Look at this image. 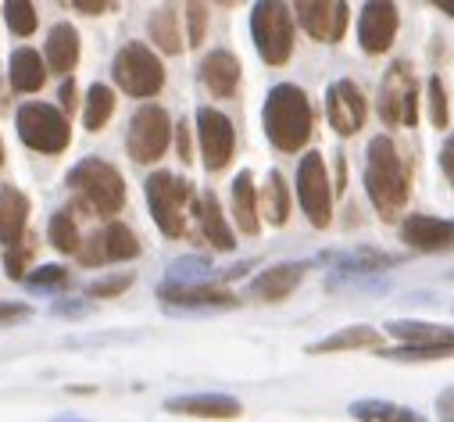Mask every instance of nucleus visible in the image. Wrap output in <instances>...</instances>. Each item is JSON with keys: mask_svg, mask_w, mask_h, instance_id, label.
Masks as SVG:
<instances>
[{"mask_svg": "<svg viewBox=\"0 0 454 422\" xmlns=\"http://www.w3.org/2000/svg\"><path fill=\"white\" fill-rule=\"evenodd\" d=\"M365 193L383 223H397L411 200V161L394 144V137L380 133L365 147V172H362Z\"/></svg>", "mask_w": 454, "mask_h": 422, "instance_id": "f257e3e1", "label": "nucleus"}, {"mask_svg": "<svg viewBox=\"0 0 454 422\" xmlns=\"http://www.w3.org/2000/svg\"><path fill=\"white\" fill-rule=\"evenodd\" d=\"M262 126H265V137L276 151H283V154L304 151L311 140V129H315V108H311L308 93L297 82L272 86L265 97Z\"/></svg>", "mask_w": 454, "mask_h": 422, "instance_id": "f03ea898", "label": "nucleus"}, {"mask_svg": "<svg viewBox=\"0 0 454 422\" xmlns=\"http://www.w3.org/2000/svg\"><path fill=\"white\" fill-rule=\"evenodd\" d=\"M65 183L75 193V207H82L86 215H100L115 223V215L126 207V179L104 158H82Z\"/></svg>", "mask_w": 454, "mask_h": 422, "instance_id": "7ed1b4c3", "label": "nucleus"}, {"mask_svg": "<svg viewBox=\"0 0 454 422\" xmlns=\"http://www.w3.org/2000/svg\"><path fill=\"white\" fill-rule=\"evenodd\" d=\"M144 193H147V207H151V219L154 226L161 230V237L168 240H179L186 233V207L193 204V183L172 176V172H154L147 176L144 183Z\"/></svg>", "mask_w": 454, "mask_h": 422, "instance_id": "20e7f679", "label": "nucleus"}, {"mask_svg": "<svg viewBox=\"0 0 454 422\" xmlns=\"http://www.w3.org/2000/svg\"><path fill=\"white\" fill-rule=\"evenodd\" d=\"M251 40L262 54L265 65L279 68L294 58V43H297V26L286 4L279 0H258L251 12Z\"/></svg>", "mask_w": 454, "mask_h": 422, "instance_id": "39448f33", "label": "nucleus"}, {"mask_svg": "<svg viewBox=\"0 0 454 422\" xmlns=\"http://www.w3.org/2000/svg\"><path fill=\"white\" fill-rule=\"evenodd\" d=\"M111 75H115V86L126 97H137V100H151L165 90V65L140 40H129L119 47L115 61H111Z\"/></svg>", "mask_w": 454, "mask_h": 422, "instance_id": "423d86ee", "label": "nucleus"}, {"mask_svg": "<svg viewBox=\"0 0 454 422\" xmlns=\"http://www.w3.org/2000/svg\"><path fill=\"white\" fill-rule=\"evenodd\" d=\"M380 119L387 129H415L419 122V79L411 61L397 58L380 82Z\"/></svg>", "mask_w": 454, "mask_h": 422, "instance_id": "0eeeda50", "label": "nucleus"}, {"mask_svg": "<svg viewBox=\"0 0 454 422\" xmlns=\"http://www.w3.org/2000/svg\"><path fill=\"white\" fill-rule=\"evenodd\" d=\"M15 129H19V140L40 154H65L72 144V122L54 104H43V100L22 104L15 112Z\"/></svg>", "mask_w": 454, "mask_h": 422, "instance_id": "6e6552de", "label": "nucleus"}, {"mask_svg": "<svg viewBox=\"0 0 454 422\" xmlns=\"http://www.w3.org/2000/svg\"><path fill=\"white\" fill-rule=\"evenodd\" d=\"M172 144V115L161 104H144L133 112L129 129H126V151L137 165H151L158 158H165Z\"/></svg>", "mask_w": 454, "mask_h": 422, "instance_id": "1a4fd4ad", "label": "nucleus"}, {"mask_svg": "<svg viewBox=\"0 0 454 422\" xmlns=\"http://www.w3.org/2000/svg\"><path fill=\"white\" fill-rule=\"evenodd\" d=\"M297 200H301V211L308 215V223L315 230L333 226V183H329L325 154L308 151L301 158V165H297Z\"/></svg>", "mask_w": 454, "mask_h": 422, "instance_id": "9d476101", "label": "nucleus"}, {"mask_svg": "<svg viewBox=\"0 0 454 422\" xmlns=\"http://www.w3.org/2000/svg\"><path fill=\"white\" fill-rule=\"evenodd\" d=\"M290 15L294 26L301 22L304 33L318 43H340L351 29V8L344 0H297Z\"/></svg>", "mask_w": 454, "mask_h": 422, "instance_id": "9b49d317", "label": "nucleus"}, {"mask_svg": "<svg viewBox=\"0 0 454 422\" xmlns=\"http://www.w3.org/2000/svg\"><path fill=\"white\" fill-rule=\"evenodd\" d=\"M197 147L207 172H222L237 154V129L233 119L218 108H197Z\"/></svg>", "mask_w": 454, "mask_h": 422, "instance_id": "f8f14e48", "label": "nucleus"}, {"mask_svg": "<svg viewBox=\"0 0 454 422\" xmlns=\"http://www.w3.org/2000/svg\"><path fill=\"white\" fill-rule=\"evenodd\" d=\"M325 119L336 129V137H358L369 119V100L355 79H336L325 90Z\"/></svg>", "mask_w": 454, "mask_h": 422, "instance_id": "ddd939ff", "label": "nucleus"}, {"mask_svg": "<svg viewBox=\"0 0 454 422\" xmlns=\"http://www.w3.org/2000/svg\"><path fill=\"white\" fill-rule=\"evenodd\" d=\"M397 29H401V15H397V4H383V0H369L358 15V43L369 58H380L394 47L397 40Z\"/></svg>", "mask_w": 454, "mask_h": 422, "instance_id": "4468645a", "label": "nucleus"}, {"mask_svg": "<svg viewBox=\"0 0 454 422\" xmlns=\"http://www.w3.org/2000/svg\"><path fill=\"white\" fill-rule=\"evenodd\" d=\"M158 297L165 301V308H237L240 297L233 290H225L222 283H161Z\"/></svg>", "mask_w": 454, "mask_h": 422, "instance_id": "2eb2a0df", "label": "nucleus"}, {"mask_svg": "<svg viewBox=\"0 0 454 422\" xmlns=\"http://www.w3.org/2000/svg\"><path fill=\"white\" fill-rule=\"evenodd\" d=\"M165 411L186 415V418H215V422H230L244 415V404L230 394H179L165 401Z\"/></svg>", "mask_w": 454, "mask_h": 422, "instance_id": "dca6fc26", "label": "nucleus"}, {"mask_svg": "<svg viewBox=\"0 0 454 422\" xmlns=\"http://www.w3.org/2000/svg\"><path fill=\"white\" fill-rule=\"evenodd\" d=\"M308 269H311V262H279V265H269L265 272L254 276L251 297L262 301V304H279V301H286L304 283Z\"/></svg>", "mask_w": 454, "mask_h": 422, "instance_id": "f3484780", "label": "nucleus"}, {"mask_svg": "<svg viewBox=\"0 0 454 422\" xmlns=\"http://www.w3.org/2000/svg\"><path fill=\"white\" fill-rule=\"evenodd\" d=\"M240 75H244L240 58H237L233 51H225V47H215V51L204 54V61H200V82H204V90H207L211 97H218V100L237 97Z\"/></svg>", "mask_w": 454, "mask_h": 422, "instance_id": "a211bd4d", "label": "nucleus"}, {"mask_svg": "<svg viewBox=\"0 0 454 422\" xmlns=\"http://www.w3.org/2000/svg\"><path fill=\"white\" fill-rule=\"evenodd\" d=\"M401 240L415 251H426V254H436V251H450V240H454V223L450 219H436V215H404L401 223Z\"/></svg>", "mask_w": 454, "mask_h": 422, "instance_id": "6ab92c4d", "label": "nucleus"}, {"mask_svg": "<svg viewBox=\"0 0 454 422\" xmlns=\"http://www.w3.org/2000/svg\"><path fill=\"white\" fill-rule=\"evenodd\" d=\"M193 215H197V226H200V240L204 244H211L215 251H233L237 247V233H233L230 223H225V211H222L215 190L193 193Z\"/></svg>", "mask_w": 454, "mask_h": 422, "instance_id": "aec40b11", "label": "nucleus"}, {"mask_svg": "<svg viewBox=\"0 0 454 422\" xmlns=\"http://www.w3.org/2000/svg\"><path fill=\"white\" fill-rule=\"evenodd\" d=\"M79 54H82V43H79V29L72 22H54L51 33H47V47H43V65H47V75H61L68 79L79 65Z\"/></svg>", "mask_w": 454, "mask_h": 422, "instance_id": "412c9836", "label": "nucleus"}, {"mask_svg": "<svg viewBox=\"0 0 454 422\" xmlns=\"http://www.w3.org/2000/svg\"><path fill=\"white\" fill-rule=\"evenodd\" d=\"M230 215H233V226H237L244 237H258V233H262V219H258V186H254L251 168H244V172L233 179V190H230Z\"/></svg>", "mask_w": 454, "mask_h": 422, "instance_id": "4be33fe9", "label": "nucleus"}, {"mask_svg": "<svg viewBox=\"0 0 454 422\" xmlns=\"http://www.w3.org/2000/svg\"><path fill=\"white\" fill-rule=\"evenodd\" d=\"M29 223V197L19 186H0V244L15 247L26 237Z\"/></svg>", "mask_w": 454, "mask_h": 422, "instance_id": "5701e85b", "label": "nucleus"}, {"mask_svg": "<svg viewBox=\"0 0 454 422\" xmlns=\"http://www.w3.org/2000/svg\"><path fill=\"white\" fill-rule=\"evenodd\" d=\"M383 348V330L372 326H348L336 330L333 337H322L308 344V355H340V351H380Z\"/></svg>", "mask_w": 454, "mask_h": 422, "instance_id": "b1692460", "label": "nucleus"}, {"mask_svg": "<svg viewBox=\"0 0 454 422\" xmlns=\"http://www.w3.org/2000/svg\"><path fill=\"white\" fill-rule=\"evenodd\" d=\"M290 207H294V197H290V186H286V176L279 168L269 172L262 193H258V219H265L269 226H286L290 223Z\"/></svg>", "mask_w": 454, "mask_h": 422, "instance_id": "393cba45", "label": "nucleus"}, {"mask_svg": "<svg viewBox=\"0 0 454 422\" xmlns=\"http://www.w3.org/2000/svg\"><path fill=\"white\" fill-rule=\"evenodd\" d=\"M47 82V65L40 58V51L33 47H19L8 61V86L15 93H40Z\"/></svg>", "mask_w": 454, "mask_h": 422, "instance_id": "a878e982", "label": "nucleus"}, {"mask_svg": "<svg viewBox=\"0 0 454 422\" xmlns=\"http://www.w3.org/2000/svg\"><path fill=\"white\" fill-rule=\"evenodd\" d=\"M387 333L401 340V348H422V344H454L450 326L419 323V319H394L387 323Z\"/></svg>", "mask_w": 454, "mask_h": 422, "instance_id": "bb28decb", "label": "nucleus"}, {"mask_svg": "<svg viewBox=\"0 0 454 422\" xmlns=\"http://www.w3.org/2000/svg\"><path fill=\"white\" fill-rule=\"evenodd\" d=\"M351 418L358 422H426V415H419L408 404H394V401H380V397H365V401H351Z\"/></svg>", "mask_w": 454, "mask_h": 422, "instance_id": "cd10ccee", "label": "nucleus"}, {"mask_svg": "<svg viewBox=\"0 0 454 422\" xmlns=\"http://www.w3.org/2000/svg\"><path fill=\"white\" fill-rule=\"evenodd\" d=\"M147 36L161 54H183V33H179V12L172 4L154 8L147 19Z\"/></svg>", "mask_w": 454, "mask_h": 422, "instance_id": "c85d7f7f", "label": "nucleus"}, {"mask_svg": "<svg viewBox=\"0 0 454 422\" xmlns=\"http://www.w3.org/2000/svg\"><path fill=\"white\" fill-rule=\"evenodd\" d=\"M100 251H104V265L107 262H133L140 258V237L126 226V223H107L100 230Z\"/></svg>", "mask_w": 454, "mask_h": 422, "instance_id": "c756f323", "label": "nucleus"}, {"mask_svg": "<svg viewBox=\"0 0 454 422\" xmlns=\"http://www.w3.org/2000/svg\"><path fill=\"white\" fill-rule=\"evenodd\" d=\"M115 104H119L115 100V90L104 86V82H93L86 90V100H82V126L90 133H100L111 122V115H115Z\"/></svg>", "mask_w": 454, "mask_h": 422, "instance_id": "7c9ffc66", "label": "nucleus"}, {"mask_svg": "<svg viewBox=\"0 0 454 422\" xmlns=\"http://www.w3.org/2000/svg\"><path fill=\"white\" fill-rule=\"evenodd\" d=\"M47 240L58 254H75L79 251V223H75V207H58L47 226Z\"/></svg>", "mask_w": 454, "mask_h": 422, "instance_id": "2f4dec72", "label": "nucleus"}, {"mask_svg": "<svg viewBox=\"0 0 454 422\" xmlns=\"http://www.w3.org/2000/svg\"><path fill=\"white\" fill-rule=\"evenodd\" d=\"M454 344H422V348H380L387 362H447Z\"/></svg>", "mask_w": 454, "mask_h": 422, "instance_id": "473e14b6", "label": "nucleus"}, {"mask_svg": "<svg viewBox=\"0 0 454 422\" xmlns=\"http://www.w3.org/2000/svg\"><path fill=\"white\" fill-rule=\"evenodd\" d=\"M4 22L15 36H33L36 26H40V15H36V4L29 0H8L4 4Z\"/></svg>", "mask_w": 454, "mask_h": 422, "instance_id": "72a5a7b5", "label": "nucleus"}, {"mask_svg": "<svg viewBox=\"0 0 454 422\" xmlns=\"http://www.w3.org/2000/svg\"><path fill=\"white\" fill-rule=\"evenodd\" d=\"M36 237H22V244H15V247H8L4 251V276L8 279H15V283H22L26 279V272H29V262H33V254H36Z\"/></svg>", "mask_w": 454, "mask_h": 422, "instance_id": "f704fd0d", "label": "nucleus"}, {"mask_svg": "<svg viewBox=\"0 0 454 422\" xmlns=\"http://www.w3.org/2000/svg\"><path fill=\"white\" fill-rule=\"evenodd\" d=\"M426 97H429L426 104H429V122H433V129H447V126H450V104H447V86H443L440 75H429Z\"/></svg>", "mask_w": 454, "mask_h": 422, "instance_id": "c9c22d12", "label": "nucleus"}, {"mask_svg": "<svg viewBox=\"0 0 454 422\" xmlns=\"http://www.w3.org/2000/svg\"><path fill=\"white\" fill-rule=\"evenodd\" d=\"M22 283L29 290H65L72 286V272L65 265H40V269H29Z\"/></svg>", "mask_w": 454, "mask_h": 422, "instance_id": "e433bc0d", "label": "nucleus"}, {"mask_svg": "<svg viewBox=\"0 0 454 422\" xmlns=\"http://www.w3.org/2000/svg\"><path fill=\"white\" fill-rule=\"evenodd\" d=\"M344 272H380L387 265H394L397 258L394 254H380V251H358V254H340L333 258Z\"/></svg>", "mask_w": 454, "mask_h": 422, "instance_id": "4c0bfd02", "label": "nucleus"}, {"mask_svg": "<svg viewBox=\"0 0 454 422\" xmlns=\"http://www.w3.org/2000/svg\"><path fill=\"white\" fill-rule=\"evenodd\" d=\"M183 19H186V26H190V33H186V47H200L204 36H207L211 8H207V4H186V8H183Z\"/></svg>", "mask_w": 454, "mask_h": 422, "instance_id": "58836bf2", "label": "nucleus"}, {"mask_svg": "<svg viewBox=\"0 0 454 422\" xmlns=\"http://www.w3.org/2000/svg\"><path fill=\"white\" fill-rule=\"evenodd\" d=\"M133 283H137V276H133V272H119V276H107V279L90 283V286H86V297H93V301H107V297L126 293Z\"/></svg>", "mask_w": 454, "mask_h": 422, "instance_id": "ea45409f", "label": "nucleus"}, {"mask_svg": "<svg viewBox=\"0 0 454 422\" xmlns=\"http://www.w3.org/2000/svg\"><path fill=\"white\" fill-rule=\"evenodd\" d=\"M33 319V304H22V301H0V330H8L15 323H26Z\"/></svg>", "mask_w": 454, "mask_h": 422, "instance_id": "a19ab883", "label": "nucleus"}, {"mask_svg": "<svg viewBox=\"0 0 454 422\" xmlns=\"http://www.w3.org/2000/svg\"><path fill=\"white\" fill-rule=\"evenodd\" d=\"M58 100H61V108H58V112H61V115L72 122V112L79 108V90H75V79H72V75L61 82V90H58Z\"/></svg>", "mask_w": 454, "mask_h": 422, "instance_id": "79ce46f5", "label": "nucleus"}, {"mask_svg": "<svg viewBox=\"0 0 454 422\" xmlns=\"http://www.w3.org/2000/svg\"><path fill=\"white\" fill-rule=\"evenodd\" d=\"M172 133H176V154L183 158V165H190V161H193V140H190V126H186V122H179V126H172Z\"/></svg>", "mask_w": 454, "mask_h": 422, "instance_id": "37998d69", "label": "nucleus"}, {"mask_svg": "<svg viewBox=\"0 0 454 422\" xmlns=\"http://www.w3.org/2000/svg\"><path fill=\"white\" fill-rule=\"evenodd\" d=\"M72 12H82V15L97 19V15L111 12V4H104V0H72Z\"/></svg>", "mask_w": 454, "mask_h": 422, "instance_id": "c03bdc74", "label": "nucleus"}, {"mask_svg": "<svg viewBox=\"0 0 454 422\" xmlns=\"http://www.w3.org/2000/svg\"><path fill=\"white\" fill-rule=\"evenodd\" d=\"M333 158H336V186H333V193H344L348 190V154L336 151Z\"/></svg>", "mask_w": 454, "mask_h": 422, "instance_id": "a18cd8bd", "label": "nucleus"}, {"mask_svg": "<svg viewBox=\"0 0 454 422\" xmlns=\"http://www.w3.org/2000/svg\"><path fill=\"white\" fill-rule=\"evenodd\" d=\"M450 158H454V144L447 140V144H443V151H440V165H443V176H447V183L454 179V165H450Z\"/></svg>", "mask_w": 454, "mask_h": 422, "instance_id": "49530a36", "label": "nucleus"}, {"mask_svg": "<svg viewBox=\"0 0 454 422\" xmlns=\"http://www.w3.org/2000/svg\"><path fill=\"white\" fill-rule=\"evenodd\" d=\"M450 401H454V394H450V390H443V397L436 401V411H440V418H443V422H450Z\"/></svg>", "mask_w": 454, "mask_h": 422, "instance_id": "de8ad7c7", "label": "nucleus"}, {"mask_svg": "<svg viewBox=\"0 0 454 422\" xmlns=\"http://www.w3.org/2000/svg\"><path fill=\"white\" fill-rule=\"evenodd\" d=\"M0 112H8V93H4V82H0Z\"/></svg>", "mask_w": 454, "mask_h": 422, "instance_id": "09e8293b", "label": "nucleus"}, {"mask_svg": "<svg viewBox=\"0 0 454 422\" xmlns=\"http://www.w3.org/2000/svg\"><path fill=\"white\" fill-rule=\"evenodd\" d=\"M0 168H4V140H0Z\"/></svg>", "mask_w": 454, "mask_h": 422, "instance_id": "8fccbe9b", "label": "nucleus"}]
</instances>
